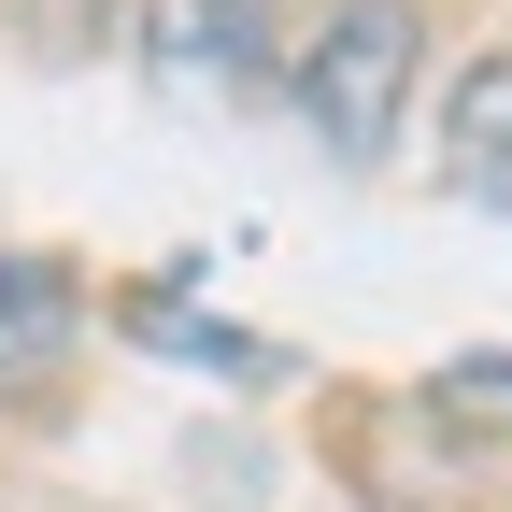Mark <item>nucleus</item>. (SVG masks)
Listing matches in <instances>:
<instances>
[{"label": "nucleus", "instance_id": "nucleus-1", "mask_svg": "<svg viewBox=\"0 0 512 512\" xmlns=\"http://www.w3.org/2000/svg\"><path fill=\"white\" fill-rule=\"evenodd\" d=\"M413 72H427V15H413V0H342V15L285 57V86H299V114H313V143H328L342 171H370L384 143H399Z\"/></svg>", "mask_w": 512, "mask_h": 512}, {"label": "nucleus", "instance_id": "nucleus-6", "mask_svg": "<svg viewBox=\"0 0 512 512\" xmlns=\"http://www.w3.org/2000/svg\"><path fill=\"white\" fill-rule=\"evenodd\" d=\"M427 413H456V427H512V356H441V370H427Z\"/></svg>", "mask_w": 512, "mask_h": 512}, {"label": "nucleus", "instance_id": "nucleus-4", "mask_svg": "<svg viewBox=\"0 0 512 512\" xmlns=\"http://www.w3.org/2000/svg\"><path fill=\"white\" fill-rule=\"evenodd\" d=\"M441 157H456L470 200H498V214H512V43H498V57H470V72L441 86Z\"/></svg>", "mask_w": 512, "mask_h": 512}, {"label": "nucleus", "instance_id": "nucleus-3", "mask_svg": "<svg viewBox=\"0 0 512 512\" xmlns=\"http://www.w3.org/2000/svg\"><path fill=\"white\" fill-rule=\"evenodd\" d=\"M72 342H86V285L57 256H0V399H43Z\"/></svg>", "mask_w": 512, "mask_h": 512}, {"label": "nucleus", "instance_id": "nucleus-5", "mask_svg": "<svg viewBox=\"0 0 512 512\" xmlns=\"http://www.w3.org/2000/svg\"><path fill=\"white\" fill-rule=\"evenodd\" d=\"M128 342H143V356H185V370H228V384H271V370H285L256 328H214V313H200V299H171V285H157V299H128Z\"/></svg>", "mask_w": 512, "mask_h": 512}, {"label": "nucleus", "instance_id": "nucleus-2", "mask_svg": "<svg viewBox=\"0 0 512 512\" xmlns=\"http://www.w3.org/2000/svg\"><path fill=\"white\" fill-rule=\"evenodd\" d=\"M157 86H271L285 72V0H143Z\"/></svg>", "mask_w": 512, "mask_h": 512}]
</instances>
